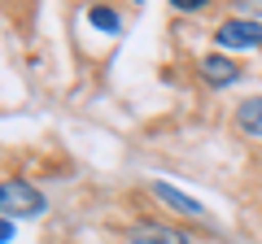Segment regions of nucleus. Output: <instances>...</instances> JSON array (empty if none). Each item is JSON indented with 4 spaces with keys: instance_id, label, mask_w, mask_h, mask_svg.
<instances>
[{
    "instance_id": "1",
    "label": "nucleus",
    "mask_w": 262,
    "mask_h": 244,
    "mask_svg": "<svg viewBox=\"0 0 262 244\" xmlns=\"http://www.w3.org/2000/svg\"><path fill=\"white\" fill-rule=\"evenodd\" d=\"M48 209L44 192L31 188L27 179H5L0 183V214L5 218H39Z\"/></svg>"
},
{
    "instance_id": "2",
    "label": "nucleus",
    "mask_w": 262,
    "mask_h": 244,
    "mask_svg": "<svg viewBox=\"0 0 262 244\" xmlns=\"http://www.w3.org/2000/svg\"><path fill=\"white\" fill-rule=\"evenodd\" d=\"M214 39L223 48H262V22H253V18H227L223 27H219Z\"/></svg>"
},
{
    "instance_id": "3",
    "label": "nucleus",
    "mask_w": 262,
    "mask_h": 244,
    "mask_svg": "<svg viewBox=\"0 0 262 244\" xmlns=\"http://www.w3.org/2000/svg\"><path fill=\"white\" fill-rule=\"evenodd\" d=\"M149 192H153V197L162 201V205L179 209V214H188V218H206V205H201V201L184 197L179 188H170V183H162V179H153V183H149Z\"/></svg>"
},
{
    "instance_id": "4",
    "label": "nucleus",
    "mask_w": 262,
    "mask_h": 244,
    "mask_svg": "<svg viewBox=\"0 0 262 244\" xmlns=\"http://www.w3.org/2000/svg\"><path fill=\"white\" fill-rule=\"evenodd\" d=\"M127 244H188L184 231L175 227H158V223H136L127 231Z\"/></svg>"
},
{
    "instance_id": "5",
    "label": "nucleus",
    "mask_w": 262,
    "mask_h": 244,
    "mask_svg": "<svg viewBox=\"0 0 262 244\" xmlns=\"http://www.w3.org/2000/svg\"><path fill=\"white\" fill-rule=\"evenodd\" d=\"M236 75H241V70H236V61H227V57H219V53L201 61V79H206L210 87H232Z\"/></svg>"
},
{
    "instance_id": "6",
    "label": "nucleus",
    "mask_w": 262,
    "mask_h": 244,
    "mask_svg": "<svg viewBox=\"0 0 262 244\" xmlns=\"http://www.w3.org/2000/svg\"><path fill=\"white\" fill-rule=\"evenodd\" d=\"M236 122H241L245 135H262V96H249V101L236 109Z\"/></svg>"
},
{
    "instance_id": "7",
    "label": "nucleus",
    "mask_w": 262,
    "mask_h": 244,
    "mask_svg": "<svg viewBox=\"0 0 262 244\" xmlns=\"http://www.w3.org/2000/svg\"><path fill=\"white\" fill-rule=\"evenodd\" d=\"M88 22H92L96 31H118L122 27V18L114 9H101V5H92V9H88Z\"/></svg>"
},
{
    "instance_id": "8",
    "label": "nucleus",
    "mask_w": 262,
    "mask_h": 244,
    "mask_svg": "<svg viewBox=\"0 0 262 244\" xmlns=\"http://www.w3.org/2000/svg\"><path fill=\"white\" fill-rule=\"evenodd\" d=\"M170 5H175L179 13H196V9H206L210 0H170Z\"/></svg>"
},
{
    "instance_id": "9",
    "label": "nucleus",
    "mask_w": 262,
    "mask_h": 244,
    "mask_svg": "<svg viewBox=\"0 0 262 244\" xmlns=\"http://www.w3.org/2000/svg\"><path fill=\"white\" fill-rule=\"evenodd\" d=\"M13 240V218H0V244Z\"/></svg>"
},
{
    "instance_id": "10",
    "label": "nucleus",
    "mask_w": 262,
    "mask_h": 244,
    "mask_svg": "<svg viewBox=\"0 0 262 244\" xmlns=\"http://www.w3.org/2000/svg\"><path fill=\"white\" fill-rule=\"evenodd\" d=\"M241 5H245L249 13H262V0H241Z\"/></svg>"
},
{
    "instance_id": "11",
    "label": "nucleus",
    "mask_w": 262,
    "mask_h": 244,
    "mask_svg": "<svg viewBox=\"0 0 262 244\" xmlns=\"http://www.w3.org/2000/svg\"><path fill=\"white\" fill-rule=\"evenodd\" d=\"M140 5H144V0H140Z\"/></svg>"
}]
</instances>
